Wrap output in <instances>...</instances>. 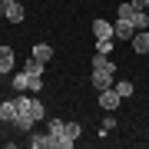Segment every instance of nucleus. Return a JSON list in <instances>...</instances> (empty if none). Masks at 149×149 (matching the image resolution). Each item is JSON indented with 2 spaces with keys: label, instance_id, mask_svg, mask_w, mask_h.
Segmentation results:
<instances>
[{
  "label": "nucleus",
  "instance_id": "2",
  "mask_svg": "<svg viewBox=\"0 0 149 149\" xmlns=\"http://www.w3.org/2000/svg\"><path fill=\"white\" fill-rule=\"evenodd\" d=\"M80 133H83L80 123H63V133L56 136V149H73V143L80 139Z\"/></svg>",
  "mask_w": 149,
  "mask_h": 149
},
{
  "label": "nucleus",
  "instance_id": "20",
  "mask_svg": "<svg viewBox=\"0 0 149 149\" xmlns=\"http://www.w3.org/2000/svg\"><path fill=\"white\" fill-rule=\"evenodd\" d=\"M113 86H116V93L123 96V100H126V96H133V90H136V86L129 83V80H119V83H113Z\"/></svg>",
  "mask_w": 149,
  "mask_h": 149
},
{
  "label": "nucleus",
  "instance_id": "16",
  "mask_svg": "<svg viewBox=\"0 0 149 149\" xmlns=\"http://www.w3.org/2000/svg\"><path fill=\"white\" fill-rule=\"evenodd\" d=\"M33 56H37V60H43V63H47V60L53 56V47H50V43H37V47H33Z\"/></svg>",
  "mask_w": 149,
  "mask_h": 149
},
{
  "label": "nucleus",
  "instance_id": "14",
  "mask_svg": "<svg viewBox=\"0 0 149 149\" xmlns=\"http://www.w3.org/2000/svg\"><path fill=\"white\" fill-rule=\"evenodd\" d=\"M133 27L136 30H149V10H136L133 13Z\"/></svg>",
  "mask_w": 149,
  "mask_h": 149
},
{
  "label": "nucleus",
  "instance_id": "25",
  "mask_svg": "<svg viewBox=\"0 0 149 149\" xmlns=\"http://www.w3.org/2000/svg\"><path fill=\"white\" fill-rule=\"evenodd\" d=\"M0 3H17V0H0Z\"/></svg>",
  "mask_w": 149,
  "mask_h": 149
},
{
  "label": "nucleus",
  "instance_id": "11",
  "mask_svg": "<svg viewBox=\"0 0 149 149\" xmlns=\"http://www.w3.org/2000/svg\"><path fill=\"white\" fill-rule=\"evenodd\" d=\"M13 119H17V103L13 100L0 103V123H13Z\"/></svg>",
  "mask_w": 149,
  "mask_h": 149
},
{
  "label": "nucleus",
  "instance_id": "22",
  "mask_svg": "<svg viewBox=\"0 0 149 149\" xmlns=\"http://www.w3.org/2000/svg\"><path fill=\"white\" fill-rule=\"evenodd\" d=\"M109 129H116V116H106V119H103V129H100V136H106Z\"/></svg>",
  "mask_w": 149,
  "mask_h": 149
},
{
  "label": "nucleus",
  "instance_id": "5",
  "mask_svg": "<svg viewBox=\"0 0 149 149\" xmlns=\"http://www.w3.org/2000/svg\"><path fill=\"white\" fill-rule=\"evenodd\" d=\"M30 146H33V149H56V136H50V133H33V136H30Z\"/></svg>",
  "mask_w": 149,
  "mask_h": 149
},
{
  "label": "nucleus",
  "instance_id": "18",
  "mask_svg": "<svg viewBox=\"0 0 149 149\" xmlns=\"http://www.w3.org/2000/svg\"><path fill=\"white\" fill-rule=\"evenodd\" d=\"M113 43H116L113 37H109V40H96V53H100V56H109V53H113Z\"/></svg>",
  "mask_w": 149,
  "mask_h": 149
},
{
  "label": "nucleus",
  "instance_id": "23",
  "mask_svg": "<svg viewBox=\"0 0 149 149\" xmlns=\"http://www.w3.org/2000/svg\"><path fill=\"white\" fill-rule=\"evenodd\" d=\"M133 7L136 10H149V0H133Z\"/></svg>",
  "mask_w": 149,
  "mask_h": 149
},
{
  "label": "nucleus",
  "instance_id": "24",
  "mask_svg": "<svg viewBox=\"0 0 149 149\" xmlns=\"http://www.w3.org/2000/svg\"><path fill=\"white\" fill-rule=\"evenodd\" d=\"M3 10H7V3H0V17H3Z\"/></svg>",
  "mask_w": 149,
  "mask_h": 149
},
{
  "label": "nucleus",
  "instance_id": "7",
  "mask_svg": "<svg viewBox=\"0 0 149 149\" xmlns=\"http://www.w3.org/2000/svg\"><path fill=\"white\" fill-rule=\"evenodd\" d=\"M10 86H13L17 93H27V90H30V73H27V70H17L13 80H10Z\"/></svg>",
  "mask_w": 149,
  "mask_h": 149
},
{
  "label": "nucleus",
  "instance_id": "19",
  "mask_svg": "<svg viewBox=\"0 0 149 149\" xmlns=\"http://www.w3.org/2000/svg\"><path fill=\"white\" fill-rule=\"evenodd\" d=\"M47 133H50V136H60V133H63V119L50 116V119H47Z\"/></svg>",
  "mask_w": 149,
  "mask_h": 149
},
{
  "label": "nucleus",
  "instance_id": "12",
  "mask_svg": "<svg viewBox=\"0 0 149 149\" xmlns=\"http://www.w3.org/2000/svg\"><path fill=\"white\" fill-rule=\"evenodd\" d=\"M3 17H7L10 23H20V20H23V7H20V0H17V3H7Z\"/></svg>",
  "mask_w": 149,
  "mask_h": 149
},
{
  "label": "nucleus",
  "instance_id": "21",
  "mask_svg": "<svg viewBox=\"0 0 149 149\" xmlns=\"http://www.w3.org/2000/svg\"><path fill=\"white\" fill-rule=\"evenodd\" d=\"M27 93H33V96L43 93V76H30V90H27Z\"/></svg>",
  "mask_w": 149,
  "mask_h": 149
},
{
  "label": "nucleus",
  "instance_id": "15",
  "mask_svg": "<svg viewBox=\"0 0 149 149\" xmlns=\"http://www.w3.org/2000/svg\"><path fill=\"white\" fill-rule=\"evenodd\" d=\"M133 13H136L133 0H126V3H119V7H116V17H119V20H133Z\"/></svg>",
  "mask_w": 149,
  "mask_h": 149
},
{
  "label": "nucleus",
  "instance_id": "6",
  "mask_svg": "<svg viewBox=\"0 0 149 149\" xmlns=\"http://www.w3.org/2000/svg\"><path fill=\"white\" fill-rule=\"evenodd\" d=\"M13 63H17L13 47H0V73H13Z\"/></svg>",
  "mask_w": 149,
  "mask_h": 149
},
{
  "label": "nucleus",
  "instance_id": "4",
  "mask_svg": "<svg viewBox=\"0 0 149 149\" xmlns=\"http://www.w3.org/2000/svg\"><path fill=\"white\" fill-rule=\"evenodd\" d=\"M133 37H136L133 20H119L116 17V23H113V40H133Z\"/></svg>",
  "mask_w": 149,
  "mask_h": 149
},
{
  "label": "nucleus",
  "instance_id": "9",
  "mask_svg": "<svg viewBox=\"0 0 149 149\" xmlns=\"http://www.w3.org/2000/svg\"><path fill=\"white\" fill-rule=\"evenodd\" d=\"M13 126L20 129V133H33V126H37V119H33L30 113H17V119H13Z\"/></svg>",
  "mask_w": 149,
  "mask_h": 149
},
{
  "label": "nucleus",
  "instance_id": "17",
  "mask_svg": "<svg viewBox=\"0 0 149 149\" xmlns=\"http://www.w3.org/2000/svg\"><path fill=\"white\" fill-rule=\"evenodd\" d=\"M30 116L37 119V123H40V119H47V109H43V100H37V96H33V103H30Z\"/></svg>",
  "mask_w": 149,
  "mask_h": 149
},
{
  "label": "nucleus",
  "instance_id": "1",
  "mask_svg": "<svg viewBox=\"0 0 149 149\" xmlns=\"http://www.w3.org/2000/svg\"><path fill=\"white\" fill-rule=\"evenodd\" d=\"M96 103H100V109H103V113H116V109H119V103H123V96L116 93V86H106V90L96 93Z\"/></svg>",
  "mask_w": 149,
  "mask_h": 149
},
{
  "label": "nucleus",
  "instance_id": "3",
  "mask_svg": "<svg viewBox=\"0 0 149 149\" xmlns=\"http://www.w3.org/2000/svg\"><path fill=\"white\" fill-rule=\"evenodd\" d=\"M116 83V66H93V86H96V93L100 90H106V86Z\"/></svg>",
  "mask_w": 149,
  "mask_h": 149
},
{
  "label": "nucleus",
  "instance_id": "8",
  "mask_svg": "<svg viewBox=\"0 0 149 149\" xmlns=\"http://www.w3.org/2000/svg\"><path fill=\"white\" fill-rule=\"evenodd\" d=\"M136 53H149V30H136V37L129 40Z\"/></svg>",
  "mask_w": 149,
  "mask_h": 149
},
{
  "label": "nucleus",
  "instance_id": "10",
  "mask_svg": "<svg viewBox=\"0 0 149 149\" xmlns=\"http://www.w3.org/2000/svg\"><path fill=\"white\" fill-rule=\"evenodd\" d=\"M93 33H96V40H109L113 37V23L109 20H93Z\"/></svg>",
  "mask_w": 149,
  "mask_h": 149
},
{
  "label": "nucleus",
  "instance_id": "13",
  "mask_svg": "<svg viewBox=\"0 0 149 149\" xmlns=\"http://www.w3.org/2000/svg\"><path fill=\"white\" fill-rule=\"evenodd\" d=\"M43 66H47V63H43V60H37V56H30L27 63H23V70H27L30 76H43Z\"/></svg>",
  "mask_w": 149,
  "mask_h": 149
}]
</instances>
